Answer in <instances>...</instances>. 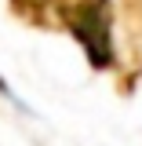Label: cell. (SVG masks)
Instances as JSON below:
<instances>
[{"mask_svg": "<svg viewBox=\"0 0 142 146\" xmlns=\"http://www.w3.org/2000/svg\"><path fill=\"white\" fill-rule=\"evenodd\" d=\"M124 15V29H127V55L117 58V88L120 91H131V80H139L142 73V0H124L120 7Z\"/></svg>", "mask_w": 142, "mask_h": 146, "instance_id": "obj_2", "label": "cell"}, {"mask_svg": "<svg viewBox=\"0 0 142 146\" xmlns=\"http://www.w3.org/2000/svg\"><path fill=\"white\" fill-rule=\"evenodd\" d=\"M51 7L55 0H11V15L33 29H51Z\"/></svg>", "mask_w": 142, "mask_h": 146, "instance_id": "obj_3", "label": "cell"}, {"mask_svg": "<svg viewBox=\"0 0 142 146\" xmlns=\"http://www.w3.org/2000/svg\"><path fill=\"white\" fill-rule=\"evenodd\" d=\"M51 29H66L84 48L91 70H117L113 4L109 0H55Z\"/></svg>", "mask_w": 142, "mask_h": 146, "instance_id": "obj_1", "label": "cell"}]
</instances>
